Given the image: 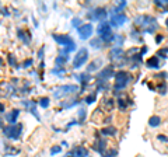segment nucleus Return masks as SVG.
Here are the masks:
<instances>
[{"label":"nucleus","mask_w":168,"mask_h":157,"mask_svg":"<svg viewBox=\"0 0 168 157\" xmlns=\"http://www.w3.org/2000/svg\"><path fill=\"white\" fill-rule=\"evenodd\" d=\"M39 105H41V107H44V108H46V107L49 105V98L42 97L41 100H39Z\"/></svg>","instance_id":"20"},{"label":"nucleus","mask_w":168,"mask_h":157,"mask_svg":"<svg viewBox=\"0 0 168 157\" xmlns=\"http://www.w3.org/2000/svg\"><path fill=\"white\" fill-rule=\"evenodd\" d=\"M62 152V147L60 146H53V147L50 149V154L53 156V154H58V153Z\"/></svg>","instance_id":"22"},{"label":"nucleus","mask_w":168,"mask_h":157,"mask_svg":"<svg viewBox=\"0 0 168 157\" xmlns=\"http://www.w3.org/2000/svg\"><path fill=\"white\" fill-rule=\"evenodd\" d=\"M105 147H107V140H105V139H98L95 142V144H94V150H97V152L101 153V154H104Z\"/></svg>","instance_id":"11"},{"label":"nucleus","mask_w":168,"mask_h":157,"mask_svg":"<svg viewBox=\"0 0 168 157\" xmlns=\"http://www.w3.org/2000/svg\"><path fill=\"white\" fill-rule=\"evenodd\" d=\"M164 135H158V140H163V142H168V138H163Z\"/></svg>","instance_id":"26"},{"label":"nucleus","mask_w":168,"mask_h":157,"mask_svg":"<svg viewBox=\"0 0 168 157\" xmlns=\"http://www.w3.org/2000/svg\"><path fill=\"white\" fill-rule=\"evenodd\" d=\"M112 73H114V69H112L111 66H108V67H105V69L98 74V77L100 78H109L111 76H112Z\"/></svg>","instance_id":"14"},{"label":"nucleus","mask_w":168,"mask_h":157,"mask_svg":"<svg viewBox=\"0 0 168 157\" xmlns=\"http://www.w3.org/2000/svg\"><path fill=\"white\" fill-rule=\"evenodd\" d=\"M67 157H73V156H72V153H70V154H69V156H67Z\"/></svg>","instance_id":"30"},{"label":"nucleus","mask_w":168,"mask_h":157,"mask_svg":"<svg viewBox=\"0 0 168 157\" xmlns=\"http://www.w3.org/2000/svg\"><path fill=\"white\" fill-rule=\"evenodd\" d=\"M163 39H164V37H163V35H158V37L155 38V41L158 42V44H160V42H161V41H163Z\"/></svg>","instance_id":"27"},{"label":"nucleus","mask_w":168,"mask_h":157,"mask_svg":"<svg viewBox=\"0 0 168 157\" xmlns=\"http://www.w3.org/2000/svg\"><path fill=\"white\" fill-rule=\"evenodd\" d=\"M129 81H130V76H129L127 72H123V70L118 72L116 76H115V90L119 91V90L125 88L129 84Z\"/></svg>","instance_id":"3"},{"label":"nucleus","mask_w":168,"mask_h":157,"mask_svg":"<svg viewBox=\"0 0 168 157\" xmlns=\"http://www.w3.org/2000/svg\"><path fill=\"white\" fill-rule=\"evenodd\" d=\"M167 25H168V20H167Z\"/></svg>","instance_id":"31"},{"label":"nucleus","mask_w":168,"mask_h":157,"mask_svg":"<svg viewBox=\"0 0 168 157\" xmlns=\"http://www.w3.org/2000/svg\"><path fill=\"white\" fill-rule=\"evenodd\" d=\"M78 114H80V118H86V110H80V112H78Z\"/></svg>","instance_id":"25"},{"label":"nucleus","mask_w":168,"mask_h":157,"mask_svg":"<svg viewBox=\"0 0 168 157\" xmlns=\"http://www.w3.org/2000/svg\"><path fill=\"white\" fill-rule=\"evenodd\" d=\"M18 115H20V111H18V110H13L10 114H7V115H6V121H7V122H10V124H16V122H17Z\"/></svg>","instance_id":"12"},{"label":"nucleus","mask_w":168,"mask_h":157,"mask_svg":"<svg viewBox=\"0 0 168 157\" xmlns=\"http://www.w3.org/2000/svg\"><path fill=\"white\" fill-rule=\"evenodd\" d=\"M24 105L27 107V108H30V110L32 111V114H34V115L38 118V115H36V111H35V104H34V102H32V101H24Z\"/></svg>","instance_id":"18"},{"label":"nucleus","mask_w":168,"mask_h":157,"mask_svg":"<svg viewBox=\"0 0 168 157\" xmlns=\"http://www.w3.org/2000/svg\"><path fill=\"white\" fill-rule=\"evenodd\" d=\"M102 133L107 135V136H114L116 133V129H115L114 126H108V128H104L102 129Z\"/></svg>","instance_id":"17"},{"label":"nucleus","mask_w":168,"mask_h":157,"mask_svg":"<svg viewBox=\"0 0 168 157\" xmlns=\"http://www.w3.org/2000/svg\"><path fill=\"white\" fill-rule=\"evenodd\" d=\"M21 130H23V126L20 124L17 125H10V126H6L3 129V133L10 139H18L20 135H21Z\"/></svg>","instance_id":"4"},{"label":"nucleus","mask_w":168,"mask_h":157,"mask_svg":"<svg viewBox=\"0 0 168 157\" xmlns=\"http://www.w3.org/2000/svg\"><path fill=\"white\" fill-rule=\"evenodd\" d=\"M147 66L151 67V69H158V59H157L155 56L150 58V59L147 60Z\"/></svg>","instance_id":"16"},{"label":"nucleus","mask_w":168,"mask_h":157,"mask_svg":"<svg viewBox=\"0 0 168 157\" xmlns=\"http://www.w3.org/2000/svg\"><path fill=\"white\" fill-rule=\"evenodd\" d=\"M20 153L18 149H11V146H6V154H17Z\"/></svg>","instance_id":"19"},{"label":"nucleus","mask_w":168,"mask_h":157,"mask_svg":"<svg viewBox=\"0 0 168 157\" xmlns=\"http://www.w3.org/2000/svg\"><path fill=\"white\" fill-rule=\"evenodd\" d=\"M126 21H127V17L125 16V14H122V13L114 14V16H112V19H111V24H112V25H116V27L123 25Z\"/></svg>","instance_id":"8"},{"label":"nucleus","mask_w":168,"mask_h":157,"mask_svg":"<svg viewBox=\"0 0 168 157\" xmlns=\"http://www.w3.org/2000/svg\"><path fill=\"white\" fill-rule=\"evenodd\" d=\"M53 39L59 45H62V46H64V51L63 52H72V51H74L76 49V44H74V41H73V38H70L69 35H66V34H53Z\"/></svg>","instance_id":"2"},{"label":"nucleus","mask_w":168,"mask_h":157,"mask_svg":"<svg viewBox=\"0 0 168 157\" xmlns=\"http://www.w3.org/2000/svg\"><path fill=\"white\" fill-rule=\"evenodd\" d=\"M72 156L73 157H87V150L84 147H81V146H78V147H76L72 152Z\"/></svg>","instance_id":"13"},{"label":"nucleus","mask_w":168,"mask_h":157,"mask_svg":"<svg viewBox=\"0 0 168 157\" xmlns=\"http://www.w3.org/2000/svg\"><path fill=\"white\" fill-rule=\"evenodd\" d=\"M66 60H67V58H66V56H59V58L56 59V63H58V65H63Z\"/></svg>","instance_id":"24"},{"label":"nucleus","mask_w":168,"mask_h":157,"mask_svg":"<svg viewBox=\"0 0 168 157\" xmlns=\"http://www.w3.org/2000/svg\"><path fill=\"white\" fill-rule=\"evenodd\" d=\"M109 31H111V27H109L108 23H101L98 25V28H97V33H98L100 38H105L107 35H109L111 34Z\"/></svg>","instance_id":"9"},{"label":"nucleus","mask_w":168,"mask_h":157,"mask_svg":"<svg viewBox=\"0 0 168 157\" xmlns=\"http://www.w3.org/2000/svg\"><path fill=\"white\" fill-rule=\"evenodd\" d=\"M95 101V94H91V96H87L86 97V102L87 104H93Z\"/></svg>","instance_id":"23"},{"label":"nucleus","mask_w":168,"mask_h":157,"mask_svg":"<svg viewBox=\"0 0 168 157\" xmlns=\"http://www.w3.org/2000/svg\"><path fill=\"white\" fill-rule=\"evenodd\" d=\"M135 24H136L137 27H141L144 28L146 33H154L155 30H157V23H155V20L150 16H140V17H136L135 19Z\"/></svg>","instance_id":"1"},{"label":"nucleus","mask_w":168,"mask_h":157,"mask_svg":"<svg viewBox=\"0 0 168 157\" xmlns=\"http://www.w3.org/2000/svg\"><path fill=\"white\" fill-rule=\"evenodd\" d=\"M101 42H102V39L101 38H97V39H93L91 41V46H94V48H101Z\"/></svg>","instance_id":"21"},{"label":"nucleus","mask_w":168,"mask_h":157,"mask_svg":"<svg viewBox=\"0 0 168 157\" xmlns=\"http://www.w3.org/2000/svg\"><path fill=\"white\" fill-rule=\"evenodd\" d=\"M77 91V86H73V84H67V86H62V87L58 88V91H55V97L60 98L64 97L67 94H72V93Z\"/></svg>","instance_id":"6"},{"label":"nucleus","mask_w":168,"mask_h":157,"mask_svg":"<svg viewBox=\"0 0 168 157\" xmlns=\"http://www.w3.org/2000/svg\"><path fill=\"white\" fill-rule=\"evenodd\" d=\"M87 58H88V52H87L86 48L80 49V51L77 52V55L73 58V67H74V69H78V67H81V66L86 63Z\"/></svg>","instance_id":"5"},{"label":"nucleus","mask_w":168,"mask_h":157,"mask_svg":"<svg viewBox=\"0 0 168 157\" xmlns=\"http://www.w3.org/2000/svg\"><path fill=\"white\" fill-rule=\"evenodd\" d=\"M9 62L11 63V65H14V56H11V55L9 56Z\"/></svg>","instance_id":"28"},{"label":"nucleus","mask_w":168,"mask_h":157,"mask_svg":"<svg viewBox=\"0 0 168 157\" xmlns=\"http://www.w3.org/2000/svg\"><path fill=\"white\" fill-rule=\"evenodd\" d=\"M30 65H31V60H25V62H24V66H25V67L30 66Z\"/></svg>","instance_id":"29"},{"label":"nucleus","mask_w":168,"mask_h":157,"mask_svg":"<svg viewBox=\"0 0 168 157\" xmlns=\"http://www.w3.org/2000/svg\"><path fill=\"white\" fill-rule=\"evenodd\" d=\"M149 124H150L151 128H157V126L161 124V118H160V116H157V115L151 116L150 119H149Z\"/></svg>","instance_id":"15"},{"label":"nucleus","mask_w":168,"mask_h":157,"mask_svg":"<svg viewBox=\"0 0 168 157\" xmlns=\"http://www.w3.org/2000/svg\"><path fill=\"white\" fill-rule=\"evenodd\" d=\"M91 17L94 20H104L107 17V10L104 7H98L94 10V14H91Z\"/></svg>","instance_id":"10"},{"label":"nucleus","mask_w":168,"mask_h":157,"mask_svg":"<svg viewBox=\"0 0 168 157\" xmlns=\"http://www.w3.org/2000/svg\"><path fill=\"white\" fill-rule=\"evenodd\" d=\"M93 31H94V28L91 24H83L81 27H78V35L81 39H88V38L93 35Z\"/></svg>","instance_id":"7"}]
</instances>
